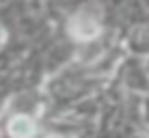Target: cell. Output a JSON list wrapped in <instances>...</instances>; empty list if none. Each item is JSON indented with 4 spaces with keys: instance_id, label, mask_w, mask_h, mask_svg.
<instances>
[{
    "instance_id": "7a4b0ae2",
    "label": "cell",
    "mask_w": 149,
    "mask_h": 138,
    "mask_svg": "<svg viewBox=\"0 0 149 138\" xmlns=\"http://www.w3.org/2000/svg\"><path fill=\"white\" fill-rule=\"evenodd\" d=\"M9 134L13 138H30L35 134V121L30 117L17 114L9 121Z\"/></svg>"
},
{
    "instance_id": "6da1fadb",
    "label": "cell",
    "mask_w": 149,
    "mask_h": 138,
    "mask_svg": "<svg viewBox=\"0 0 149 138\" xmlns=\"http://www.w3.org/2000/svg\"><path fill=\"white\" fill-rule=\"evenodd\" d=\"M71 35H74L78 41H91V39L97 37V33H100V26H97L95 19L86 17V15H76L74 19H71Z\"/></svg>"
}]
</instances>
